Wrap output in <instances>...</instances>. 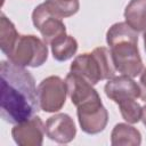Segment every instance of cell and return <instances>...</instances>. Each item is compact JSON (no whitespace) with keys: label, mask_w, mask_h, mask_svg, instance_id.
Wrapping results in <instances>:
<instances>
[{"label":"cell","mask_w":146,"mask_h":146,"mask_svg":"<svg viewBox=\"0 0 146 146\" xmlns=\"http://www.w3.org/2000/svg\"><path fill=\"white\" fill-rule=\"evenodd\" d=\"M0 81V111L6 122L16 124L39 111L38 87L30 71L10 60H1Z\"/></svg>","instance_id":"obj_1"},{"label":"cell","mask_w":146,"mask_h":146,"mask_svg":"<svg viewBox=\"0 0 146 146\" xmlns=\"http://www.w3.org/2000/svg\"><path fill=\"white\" fill-rule=\"evenodd\" d=\"M106 42L116 72L135 78L144 70L138 49V32L125 22L114 23L106 32Z\"/></svg>","instance_id":"obj_2"},{"label":"cell","mask_w":146,"mask_h":146,"mask_svg":"<svg viewBox=\"0 0 146 146\" xmlns=\"http://www.w3.org/2000/svg\"><path fill=\"white\" fill-rule=\"evenodd\" d=\"M70 71L81 75L92 86L102 80L114 78L116 73L111 51L106 47H97L91 52L78 55L71 64Z\"/></svg>","instance_id":"obj_3"},{"label":"cell","mask_w":146,"mask_h":146,"mask_svg":"<svg viewBox=\"0 0 146 146\" xmlns=\"http://www.w3.org/2000/svg\"><path fill=\"white\" fill-rule=\"evenodd\" d=\"M7 58L22 67H40L48 59V47L34 34H19Z\"/></svg>","instance_id":"obj_4"},{"label":"cell","mask_w":146,"mask_h":146,"mask_svg":"<svg viewBox=\"0 0 146 146\" xmlns=\"http://www.w3.org/2000/svg\"><path fill=\"white\" fill-rule=\"evenodd\" d=\"M66 96V82L58 75L47 76L38 86L39 106L46 113H55L62 110L65 105Z\"/></svg>","instance_id":"obj_5"},{"label":"cell","mask_w":146,"mask_h":146,"mask_svg":"<svg viewBox=\"0 0 146 146\" xmlns=\"http://www.w3.org/2000/svg\"><path fill=\"white\" fill-rule=\"evenodd\" d=\"M76 115L81 130L88 135H97L104 131L108 122V112L100 97L79 105Z\"/></svg>","instance_id":"obj_6"},{"label":"cell","mask_w":146,"mask_h":146,"mask_svg":"<svg viewBox=\"0 0 146 146\" xmlns=\"http://www.w3.org/2000/svg\"><path fill=\"white\" fill-rule=\"evenodd\" d=\"M32 23L40 32L43 41L50 44L57 38L66 34V26L62 18L55 16L44 3H40L32 11Z\"/></svg>","instance_id":"obj_7"},{"label":"cell","mask_w":146,"mask_h":146,"mask_svg":"<svg viewBox=\"0 0 146 146\" xmlns=\"http://www.w3.org/2000/svg\"><path fill=\"white\" fill-rule=\"evenodd\" d=\"M44 135L46 123L38 115L14 124L11 129V137L19 146H41Z\"/></svg>","instance_id":"obj_8"},{"label":"cell","mask_w":146,"mask_h":146,"mask_svg":"<svg viewBox=\"0 0 146 146\" xmlns=\"http://www.w3.org/2000/svg\"><path fill=\"white\" fill-rule=\"evenodd\" d=\"M104 91L106 97L117 105L128 100L138 99L140 97L139 84L131 76L124 74L107 80L104 87Z\"/></svg>","instance_id":"obj_9"},{"label":"cell","mask_w":146,"mask_h":146,"mask_svg":"<svg viewBox=\"0 0 146 146\" xmlns=\"http://www.w3.org/2000/svg\"><path fill=\"white\" fill-rule=\"evenodd\" d=\"M46 135L58 144H68L76 136V127L68 114L57 113L47 119Z\"/></svg>","instance_id":"obj_10"},{"label":"cell","mask_w":146,"mask_h":146,"mask_svg":"<svg viewBox=\"0 0 146 146\" xmlns=\"http://www.w3.org/2000/svg\"><path fill=\"white\" fill-rule=\"evenodd\" d=\"M65 82L67 88V96L70 97L72 104L75 107L83 103L100 97L91 83H89L86 79L74 72L70 71V73H67Z\"/></svg>","instance_id":"obj_11"},{"label":"cell","mask_w":146,"mask_h":146,"mask_svg":"<svg viewBox=\"0 0 146 146\" xmlns=\"http://www.w3.org/2000/svg\"><path fill=\"white\" fill-rule=\"evenodd\" d=\"M111 144L113 146H139L141 133L130 123H117L111 132Z\"/></svg>","instance_id":"obj_12"},{"label":"cell","mask_w":146,"mask_h":146,"mask_svg":"<svg viewBox=\"0 0 146 146\" xmlns=\"http://www.w3.org/2000/svg\"><path fill=\"white\" fill-rule=\"evenodd\" d=\"M125 23L136 32L146 30V0H130L124 9Z\"/></svg>","instance_id":"obj_13"},{"label":"cell","mask_w":146,"mask_h":146,"mask_svg":"<svg viewBox=\"0 0 146 146\" xmlns=\"http://www.w3.org/2000/svg\"><path fill=\"white\" fill-rule=\"evenodd\" d=\"M52 57L57 62L71 59L78 51V41L72 35H62L50 43Z\"/></svg>","instance_id":"obj_14"},{"label":"cell","mask_w":146,"mask_h":146,"mask_svg":"<svg viewBox=\"0 0 146 146\" xmlns=\"http://www.w3.org/2000/svg\"><path fill=\"white\" fill-rule=\"evenodd\" d=\"M19 33L17 32L14 23L7 18L5 14H1L0 17V49L1 51L8 56L13 50Z\"/></svg>","instance_id":"obj_15"},{"label":"cell","mask_w":146,"mask_h":146,"mask_svg":"<svg viewBox=\"0 0 146 146\" xmlns=\"http://www.w3.org/2000/svg\"><path fill=\"white\" fill-rule=\"evenodd\" d=\"M43 3L55 16H57L62 19L75 15L80 8V1L79 0H72V1L46 0Z\"/></svg>","instance_id":"obj_16"},{"label":"cell","mask_w":146,"mask_h":146,"mask_svg":"<svg viewBox=\"0 0 146 146\" xmlns=\"http://www.w3.org/2000/svg\"><path fill=\"white\" fill-rule=\"evenodd\" d=\"M123 120L130 124L138 123L141 120V106L137 99L128 100L117 105Z\"/></svg>","instance_id":"obj_17"},{"label":"cell","mask_w":146,"mask_h":146,"mask_svg":"<svg viewBox=\"0 0 146 146\" xmlns=\"http://www.w3.org/2000/svg\"><path fill=\"white\" fill-rule=\"evenodd\" d=\"M139 88H140V99L146 103V67L141 71L139 78Z\"/></svg>","instance_id":"obj_18"},{"label":"cell","mask_w":146,"mask_h":146,"mask_svg":"<svg viewBox=\"0 0 146 146\" xmlns=\"http://www.w3.org/2000/svg\"><path fill=\"white\" fill-rule=\"evenodd\" d=\"M141 121H143L144 125L146 127V104L141 107Z\"/></svg>","instance_id":"obj_19"},{"label":"cell","mask_w":146,"mask_h":146,"mask_svg":"<svg viewBox=\"0 0 146 146\" xmlns=\"http://www.w3.org/2000/svg\"><path fill=\"white\" fill-rule=\"evenodd\" d=\"M143 39H144V48H145V52H146V30L143 32Z\"/></svg>","instance_id":"obj_20"},{"label":"cell","mask_w":146,"mask_h":146,"mask_svg":"<svg viewBox=\"0 0 146 146\" xmlns=\"http://www.w3.org/2000/svg\"><path fill=\"white\" fill-rule=\"evenodd\" d=\"M64 1H72V0H64Z\"/></svg>","instance_id":"obj_21"}]
</instances>
